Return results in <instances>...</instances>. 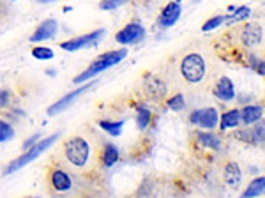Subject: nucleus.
Segmentation results:
<instances>
[{
	"instance_id": "9b49d317",
	"label": "nucleus",
	"mask_w": 265,
	"mask_h": 198,
	"mask_svg": "<svg viewBox=\"0 0 265 198\" xmlns=\"http://www.w3.org/2000/svg\"><path fill=\"white\" fill-rule=\"evenodd\" d=\"M214 94H216V97L217 99H221V101H232V99L235 97L234 82H232L230 78H226V76H223V78L217 82Z\"/></svg>"
},
{
	"instance_id": "6e6552de",
	"label": "nucleus",
	"mask_w": 265,
	"mask_h": 198,
	"mask_svg": "<svg viewBox=\"0 0 265 198\" xmlns=\"http://www.w3.org/2000/svg\"><path fill=\"white\" fill-rule=\"evenodd\" d=\"M90 87H92V84L81 85V87H80V88H76V90L69 92V94H67V96H64V97H62V99H60V101H57V103H55V105L50 106V108H48V115H52V117H53V115L60 113L62 110H66V108L71 105V103H75L76 99H78V97L81 96V94H83V92H87V90H88V88H90Z\"/></svg>"
},
{
	"instance_id": "4468645a",
	"label": "nucleus",
	"mask_w": 265,
	"mask_h": 198,
	"mask_svg": "<svg viewBox=\"0 0 265 198\" xmlns=\"http://www.w3.org/2000/svg\"><path fill=\"white\" fill-rule=\"evenodd\" d=\"M52 184L57 191H67V190H71L73 182H71L69 175H67L66 172L55 170V172L52 173Z\"/></svg>"
},
{
	"instance_id": "c85d7f7f",
	"label": "nucleus",
	"mask_w": 265,
	"mask_h": 198,
	"mask_svg": "<svg viewBox=\"0 0 265 198\" xmlns=\"http://www.w3.org/2000/svg\"><path fill=\"white\" fill-rule=\"evenodd\" d=\"M37 138H39V135H35L34 138H28V140L25 141V145H23V147H25V149H28L30 145H34V140H37Z\"/></svg>"
},
{
	"instance_id": "dca6fc26",
	"label": "nucleus",
	"mask_w": 265,
	"mask_h": 198,
	"mask_svg": "<svg viewBox=\"0 0 265 198\" xmlns=\"http://www.w3.org/2000/svg\"><path fill=\"white\" fill-rule=\"evenodd\" d=\"M264 191H265V179L264 177H258L251 184H247V188L244 190L240 198H258L264 195Z\"/></svg>"
},
{
	"instance_id": "7ed1b4c3",
	"label": "nucleus",
	"mask_w": 265,
	"mask_h": 198,
	"mask_svg": "<svg viewBox=\"0 0 265 198\" xmlns=\"http://www.w3.org/2000/svg\"><path fill=\"white\" fill-rule=\"evenodd\" d=\"M181 73L186 82L189 84H200L205 78L207 66H205V58L200 53H189L186 55L181 62Z\"/></svg>"
},
{
	"instance_id": "39448f33",
	"label": "nucleus",
	"mask_w": 265,
	"mask_h": 198,
	"mask_svg": "<svg viewBox=\"0 0 265 198\" xmlns=\"http://www.w3.org/2000/svg\"><path fill=\"white\" fill-rule=\"evenodd\" d=\"M105 37V30L99 28L96 32H90V34H85L81 37H76V39H71L66 41V43H62V50H66V52H76V50H81L85 46H90V44H96L99 43V39Z\"/></svg>"
},
{
	"instance_id": "7c9ffc66",
	"label": "nucleus",
	"mask_w": 265,
	"mask_h": 198,
	"mask_svg": "<svg viewBox=\"0 0 265 198\" xmlns=\"http://www.w3.org/2000/svg\"><path fill=\"white\" fill-rule=\"evenodd\" d=\"M11 2H14V0H11Z\"/></svg>"
},
{
	"instance_id": "b1692460",
	"label": "nucleus",
	"mask_w": 265,
	"mask_h": 198,
	"mask_svg": "<svg viewBox=\"0 0 265 198\" xmlns=\"http://www.w3.org/2000/svg\"><path fill=\"white\" fill-rule=\"evenodd\" d=\"M13 137H14V129L11 128V126H9L7 122L0 120V143H4V141H9Z\"/></svg>"
},
{
	"instance_id": "a211bd4d",
	"label": "nucleus",
	"mask_w": 265,
	"mask_h": 198,
	"mask_svg": "<svg viewBox=\"0 0 265 198\" xmlns=\"http://www.w3.org/2000/svg\"><path fill=\"white\" fill-rule=\"evenodd\" d=\"M238 122H240V112L230 110V112H226V113H223V117H221V129L235 128Z\"/></svg>"
},
{
	"instance_id": "cd10ccee",
	"label": "nucleus",
	"mask_w": 265,
	"mask_h": 198,
	"mask_svg": "<svg viewBox=\"0 0 265 198\" xmlns=\"http://www.w3.org/2000/svg\"><path fill=\"white\" fill-rule=\"evenodd\" d=\"M126 2H128V0H103L101 4H99V7H101L103 11H113V9L124 5Z\"/></svg>"
},
{
	"instance_id": "f8f14e48",
	"label": "nucleus",
	"mask_w": 265,
	"mask_h": 198,
	"mask_svg": "<svg viewBox=\"0 0 265 198\" xmlns=\"http://www.w3.org/2000/svg\"><path fill=\"white\" fill-rule=\"evenodd\" d=\"M264 37V30L260 25H246L242 30V43L246 46H258Z\"/></svg>"
},
{
	"instance_id": "423d86ee",
	"label": "nucleus",
	"mask_w": 265,
	"mask_h": 198,
	"mask_svg": "<svg viewBox=\"0 0 265 198\" xmlns=\"http://www.w3.org/2000/svg\"><path fill=\"white\" fill-rule=\"evenodd\" d=\"M145 37V28L140 23H131V25L124 27L122 30L117 32L115 39L120 44H136L140 41H143Z\"/></svg>"
},
{
	"instance_id": "bb28decb",
	"label": "nucleus",
	"mask_w": 265,
	"mask_h": 198,
	"mask_svg": "<svg viewBox=\"0 0 265 198\" xmlns=\"http://www.w3.org/2000/svg\"><path fill=\"white\" fill-rule=\"evenodd\" d=\"M168 106H170L172 110H175V112H182L186 108L184 97H182L181 94H177V96H173L172 99L168 101Z\"/></svg>"
},
{
	"instance_id": "ddd939ff",
	"label": "nucleus",
	"mask_w": 265,
	"mask_h": 198,
	"mask_svg": "<svg viewBox=\"0 0 265 198\" xmlns=\"http://www.w3.org/2000/svg\"><path fill=\"white\" fill-rule=\"evenodd\" d=\"M240 179H242V172H240V168H238L237 163H228L225 167V181L230 188H238L240 184Z\"/></svg>"
},
{
	"instance_id": "aec40b11",
	"label": "nucleus",
	"mask_w": 265,
	"mask_h": 198,
	"mask_svg": "<svg viewBox=\"0 0 265 198\" xmlns=\"http://www.w3.org/2000/svg\"><path fill=\"white\" fill-rule=\"evenodd\" d=\"M101 129H105L106 133H110L111 137H119L120 133H122V126H124V120H119V122H108V120H101L99 122Z\"/></svg>"
},
{
	"instance_id": "a878e982",
	"label": "nucleus",
	"mask_w": 265,
	"mask_h": 198,
	"mask_svg": "<svg viewBox=\"0 0 265 198\" xmlns=\"http://www.w3.org/2000/svg\"><path fill=\"white\" fill-rule=\"evenodd\" d=\"M225 20H226V16H223V14H219V16H214V18H211L205 25H203V28L202 30L203 32H209V30H214V28H217V27L221 25V23H225Z\"/></svg>"
},
{
	"instance_id": "f03ea898",
	"label": "nucleus",
	"mask_w": 265,
	"mask_h": 198,
	"mask_svg": "<svg viewBox=\"0 0 265 198\" xmlns=\"http://www.w3.org/2000/svg\"><path fill=\"white\" fill-rule=\"evenodd\" d=\"M58 137H60V135H58V133H55V135H52V137L44 138V140L34 143L30 150H26L23 156H20L18 159H14L13 163L7 165V168H5V173H7V175H9V173H14L16 170H20V168H23V167H26L28 163H32L34 159H37L41 154H43L44 150H48L50 147H52L53 143L58 140Z\"/></svg>"
},
{
	"instance_id": "20e7f679",
	"label": "nucleus",
	"mask_w": 265,
	"mask_h": 198,
	"mask_svg": "<svg viewBox=\"0 0 265 198\" xmlns=\"http://www.w3.org/2000/svg\"><path fill=\"white\" fill-rule=\"evenodd\" d=\"M64 154H66L67 161L75 167L81 168L87 165L88 156H90V147H88V141L85 138H69L64 145Z\"/></svg>"
},
{
	"instance_id": "f257e3e1",
	"label": "nucleus",
	"mask_w": 265,
	"mask_h": 198,
	"mask_svg": "<svg viewBox=\"0 0 265 198\" xmlns=\"http://www.w3.org/2000/svg\"><path fill=\"white\" fill-rule=\"evenodd\" d=\"M126 55H128V50H117V52L105 53L103 57H99L96 62H92V64H90V66H88L81 75L76 76L75 84H83V82H87V80L94 78V76L99 75V73H103V71H106L108 67L119 64Z\"/></svg>"
},
{
	"instance_id": "c756f323",
	"label": "nucleus",
	"mask_w": 265,
	"mask_h": 198,
	"mask_svg": "<svg viewBox=\"0 0 265 198\" xmlns=\"http://www.w3.org/2000/svg\"><path fill=\"white\" fill-rule=\"evenodd\" d=\"M39 4H50V2H55V0H37Z\"/></svg>"
},
{
	"instance_id": "0eeeda50",
	"label": "nucleus",
	"mask_w": 265,
	"mask_h": 198,
	"mask_svg": "<svg viewBox=\"0 0 265 198\" xmlns=\"http://www.w3.org/2000/svg\"><path fill=\"white\" fill-rule=\"evenodd\" d=\"M191 122L198 124L200 128L212 129L216 128V124L219 122V115H217L216 108H205V110H196L191 115Z\"/></svg>"
},
{
	"instance_id": "412c9836",
	"label": "nucleus",
	"mask_w": 265,
	"mask_h": 198,
	"mask_svg": "<svg viewBox=\"0 0 265 198\" xmlns=\"http://www.w3.org/2000/svg\"><path fill=\"white\" fill-rule=\"evenodd\" d=\"M198 140H200V143L202 145H205V147H211V149H219V138L217 137H214L212 133H200L198 135Z\"/></svg>"
},
{
	"instance_id": "f3484780",
	"label": "nucleus",
	"mask_w": 265,
	"mask_h": 198,
	"mask_svg": "<svg viewBox=\"0 0 265 198\" xmlns=\"http://www.w3.org/2000/svg\"><path fill=\"white\" fill-rule=\"evenodd\" d=\"M262 119V106H244V110L240 112V120L244 124L258 122Z\"/></svg>"
},
{
	"instance_id": "9d476101",
	"label": "nucleus",
	"mask_w": 265,
	"mask_h": 198,
	"mask_svg": "<svg viewBox=\"0 0 265 198\" xmlns=\"http://www.w3.org/2000/svg\"><path fill=\"white\" fill-rule=\"evenodd\" d=\"M58 28V23L55 20H46V22L41 23L37 28H35L34 35H32V43H39V41H46V39H52L55 32Z\"/></svg>"
},
{
	"instance_id": "4be33fe9",
	"label": "nucleus",
	"mask_w": 265,
	"mask_h": 198,
	"mask_svg": "<svg viewBox=\"0 0 265 198\" xmlns=\"http://www.w3.org/2000/svg\"><path fill=\"white\" fill-rule=\"evenodd\" d=\"M249 14H251V9L249 7H238V9H235L234 11V14H232V16H226V20L225 22L228 23H235V22H240V20H244V18H247L249 16Z\"/></svg>"
},
{
	"instance_id": "2eb2a0df",
	"label": "nucleus",
	"mask_w": 265,
	"mask_h": 198,
	"mask_svg": "<svg viewBox=\"0 0 265 198\" xmlns=\"http://www.w3.org/2000/svg\"><path fill=\"white\" fill-rule=\"evenodd\" d=\"M145 90L152 99H161V97H164V94H166V87H164L163 82L158 78H150L145 85Z\"/></svg>"
},
{
	"instance_id": "5701e85b",
	"label": "nucleus",
	"mask_w": 265,
	"mask_h": 198,
	"mask_svg": "<svg viewBox=\"0 0 265 198\" xmlns=\"http://www.w3.org/2000/svg\"><path fill=\"white\" fill-rule=\"evenodd\" d=\"M150 122V112L147 110L145 106H140L138 108V115H136V124L140 129H145Z\"/></svg>"
},
{
	"instance_id": "6ab92c4d",
	"label": "nucleus",
	"mask_w": 265,
	"mask_h": 198,
	"mask_svg": "<svg viewBox=\"0 0 265 198\" xmlns=\"http://www.w3.org/2000/svg\"><path fill=\"white\" fill-rule=\"evenodd\" d=\"M117 159H119V150H117V147L111 145V143H106L105 154H103V161H105V165L106 167H111V165L117 163Z\"/></svg>"
},
{
	"instance_id": "393cba45",
	"label": "nucleus",
	"mask_w": 265,
	"mask_h": 198,
	"mask_svg": "<svg viewBox=\"0 0 265 198\" xmlns=\"http://www.w3.org/2000/svg\"><path fill=\"white\" fill-rule=\"evenodd\" d=\"M32 55H34L35 58H39V60H50V58H53V52L50 48H46V46H37V48L32 50Z\"/></svg>"
},
{
	"instance_id": "1a4fd4ad",
	"label": "nucleus",
	"mask_w": 265,
	"mask_h": 198,
	"mask_svg": "<svg viewBox=\"0 0 265 198\" xmlns=\"http://www.w3.org/2000/svg\"><path fill=\"white\" fill-rule=\"evenodd\" d=\"M181 2L175 0V2H170L166 7L163 9V13L159 16V25L163 27V28H168V27H173L177 22H179V18H181Z\"/></svg>"
}]
</instances>
